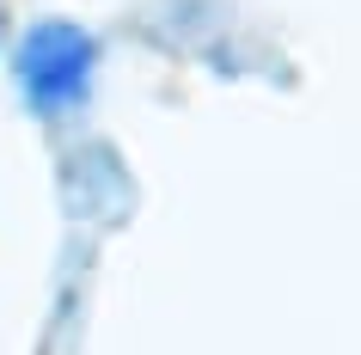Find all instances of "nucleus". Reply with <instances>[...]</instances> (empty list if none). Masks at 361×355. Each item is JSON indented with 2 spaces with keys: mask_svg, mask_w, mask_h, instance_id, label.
Listing matches in <instances>:
<instances>
[{
  "mask_svg": "<svg viewBox=\"0 0 361 355\" xmlns=\"http://www.w3.org/2000/svg\"><path fill=\"white\" fill-rule=\"evenodd\" d=\"M19 92L37 116H68L92 98L98 80V37L74 19H37L13 49Z\"/></svg>",
  "mask_w": 361,
  "mask_h": 355,
  "instance_id": "nucleus-1",
  "label": "nucleus"
}]
</instances>
